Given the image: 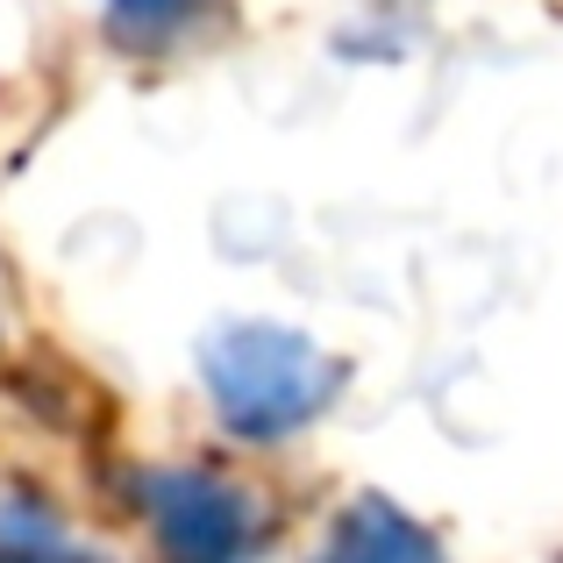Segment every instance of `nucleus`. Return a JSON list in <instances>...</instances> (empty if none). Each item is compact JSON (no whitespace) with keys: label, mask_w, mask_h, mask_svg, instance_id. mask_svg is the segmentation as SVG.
Returning a JSON list of instances; mask_svg holds the SVG:
<instances>
[{"label":"nucleus","mask_w":563,"mask_h":563,"mask_svg":"<svg viewBox=\"0 0 563 563\" xmlns=\"http://www.w3.org/2000/svg\"><path fill=\"white\" fill-rule=\"evenodd\" d=\"M207 372H214V399L229 413V428L272 442L307 428L321 407H329L335 372L286 329H229L214 350H207Z\"/></svg>","instance_id":"nucleus-1"},{"label":"nucleus","mask_w":563,"mask_h":563,"mask_svg":"<svg viewBox=\"0 0 563 563\" xmlns=\"http://www.w3.org/2000/svg\"><path fill=\"white\" fill-rule=\"evenodd\" d=\"M151 514L179 563H243L250 556V507L229 485L200 478V471H165L151 493Z\"/></svg>","instance_id":"nucleus-2"},{"label":"nucleus","mask_w":563,"mask_h":563,"mask_svg":"<svg viewBox=\"0 0 563 563\" xmlns=\"http://www.w3.org/2000/svg\"><path fill=\"white\" fill-rule=\"evenodd\" d=\"M335 563H442V550L428 528H413L385 499H357V514L335 536Z\"/></svg>","instance_id":"nucleus-3"},{"label":"nucleus","mask_w":563,"mask_h":563,"mask_svg":"<svg viewBox=\"0 0 563 563\" xmlns=\"http://www.w3.org/2000/svg\"><path fill=\"white\" fill-rule=\"evenodd\" d=\"M207 8L214 0H114V29H129V36H179Z\"/></svg>","instance_id":"nucleus-4"}]
</instances>
